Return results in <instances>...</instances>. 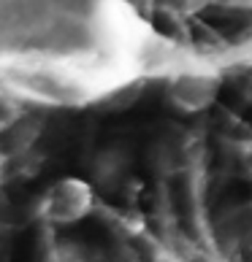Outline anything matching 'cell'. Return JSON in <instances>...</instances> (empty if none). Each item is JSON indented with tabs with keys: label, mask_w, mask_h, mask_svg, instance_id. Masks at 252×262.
<instances>
[{
	"label": "cell",
	"mask_w": 252,
	"mask_h": 262,
	"mask_svg": "<svg viewBox=\"0 0 252 262\" xmlns=\"http://www.w3.org/2000/svg\"><path fill=\"white\" fill-rule=\"evenodd\" d=\"M90 173H92L95 187L117 192L130 176V154L125 149H120V146L103 149V151H98V157L92 160Z\"/></svg>",
	"instance_id": "4"
},
{
	"label": "cell",
	"mask_w": 252,
	"mask_h": 262,
	"mask_svg": "<svg viewBox=\"0 0 252 262\" xmlns=\"http://www.w3.org/2000/svg\"><path fill=\"white\" fill-rule=\"evenodd\" d=\"M220 79L211 71H196V68H179L171 76L168 100L185 114H198L209 108L217 98Z\"/></svg>",
	"instance_id": "3"
},
{
	"label": "cell",
	"mask_w": 252,
	"mask_h": 262,
	"mask_svg": "<svg viewBox=\"0 0 252 262\" xmlns=\"http://www.w3.org/2000/svg\"><path fill=\"white\" fill-rule=\"evenodd\" d=\"M217 238L225 251L239 254V251L252 249V206L230 208L217 225Z\"/></svg>",
	"instance_id": "5"
},
{
	"label": "cell",
	"mask_w": 252,
	"mask_h": 262,
	"mask_svg": "<svg viewBox=\"0 0 252 262\" xmlns=\"http://www.w3.org/2000/svg\"><path fill=\"white\" fill-rule=\"evenodd\" d=\"M168 54L130 0H3V84L22 105L111 103Z\"/></svg>",
	"instance_id": "1"
},
{
	"label": "cell",
	"mask_w": 252,
	"mask_h": 262,
	"mask_svg": "<svg viewBox=\"0 0 252 262\" xmlns=\"http://www.w3.org/2000/svg\"><path fill=\"white\" fill-rule=\"evenodd\" d=\"M92 203H95L92 184L71 176V179H60L44 192L38 213L52 225H73V222L84 219L92 211Z\"/></svg>",
	"instance_id": "2"
}]
</instances>
